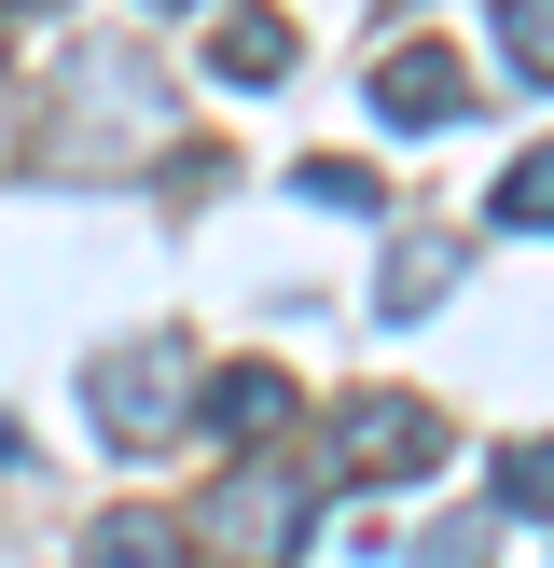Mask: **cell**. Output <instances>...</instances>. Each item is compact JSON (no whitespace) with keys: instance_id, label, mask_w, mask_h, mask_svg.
<instances>
[{"instance_id":"cell-3","label":"cell","mask_w":554,"mask_h":568,"mask_svg":"<svg viewBox=\"0 0 554 568\" xmlns=\"http://www.w3.org/2000/svg\"><path fill=\"white\" fill-rule=\"evenodd\" d=\"M375 111L430 139V125H458V111H471V70H458L443 42H388V55H375Z\"/></svg>"},{"instance_id":"cell-11","label":"cell","mask_w":554,"mask_h":568,"mask_svg":"<svg viewBox=\"0 0 554 568\" xmlns=\"http://www.w3.org/2000/svg\"><path fill=\"white\" fill-rule=\"evenodd\" d=\"M291 181H305V194H319V209H360V222H375V209H388V181H375V166H347V153H305V166H291Z\"/></svg>"},{"instance_id":"cell-6","label":"cell","mask_w":554,"mask_h":568,"mask_svg":"<svg viewBox=\"0 0 554 568\" xmlns=\"http://www.w3.org/2000/svg\"><path fill=\"white\" fill-rule=\"evenodd\" d=\"M208 70L222 83H291V14H249V0H236V14L208 28Z\"/></svg>"},{"instance_id":"cell-4","label":"cell","mask_w":554,"mask_h":568,"mask_svg":"<svg viewBox=\"0 0 554 568\" xmlns=\"http://www.w3.org/2000/svg\"><path fill=\"white\" fill-rule=\"evenodd\" d=\"M332 444H347V471H430L443 458V416L416 403V388H388V403H347Z\"/></svg>"},{"instance_id":"cell-12","label":"cell","mask_w":554,"mask_h":568,"mask_svg":"<svg viewBox=\"0 0 554 568\" xmlns=\"http://www.w3.org/2000/svg\"><path fill=\"white\" fill-rule=\"evenodd\" d=\"M485 499L499 514H554V444H513V458L485 471Z\"/></svg>"},{"instance_id":"cell-5","label":"cell","mask_w":554,"mask_h":568,"mask_svg":"<svg viewBox=\"0 0 554 568\" xmlns=\"http://www.w3.org/2000/svg\"><path fill=\"white\" fill-rule=\"evenodd\" d=\"M291 403H305V388L277 375V361H222V375H208V403H194V416H208L222 444H277V430H291Z\"/></svg>"},{"instance_id":"cell-13","label":"cell","mask_w":554,"mask_h":568,"mask_svg":"<svg viewBox=\"0 0 554 568\" xmlns=\"http://www.w3.org/2000/svg\"><path fill=\"white\" fill-rule=\"evenodd\" d=\"M416 568H485V527H430V541H416Z\"/></svg>"},{"instance_id":"cell-9","label":"cell","mask_w":554,"mask_h":568,"mask_svg":"<svg viewBox=\"0 0 554 568\" xmlns=\"http://www.w3.org/2000/svg\"><path fill=\"white\" fill-rule=\"evenodd\" d=\"M485 209L513 222V236H554V139H541V153H513V166H499V194H485Z\"/></svg>"},{"instance_id":"cell-15","label":"cell","mask_w":554,"mask_h":568,"mask_svg":"<svg viewBox=\"0 0 554 568\" xmlns=\"http://www.w3.org/2000/svg\"><path fill=\"white\" fill-rule=\"evenodd\" d=\"M153 14H208V0H153Z\"/></svg>"},{"instance_id":"cell-7","label":"cell","mask_w":554,"mask_h":568,"mask_svg":"<svg viewBox=\"0 0 554 568\" xmlns=\"http://www.w3.org/2000/svg\"><path fill=\"white\" fill-rule=\"evenodd\" d=\"M83 568H181V527L166 514H98L83 527Z\"/></svg>"},{"instance_id":"cell-1","label":"cell","mask_w":554,"mask_h":568,"mask_svg":"<svg viewBox=\"0 0 554 568\" xmlns=\"http://www.w3.org/2000/svg\"><path fill=\"white\" fill-rule=\"evenodd\" d=\"M83 403H98V444L153 458V444L194 416V361H181V333H125V347H98V361H83Z\"/></svg>"},{"instance_id":"cell-2","label":"cell","mask_w":554,"mask_h":568,"mask_svg":"<svg viewBox=\"0 0 554 568\" xmlns=\"http://www.w3.org/2000/svg\"><path fill=\"white\" fill-rule=\"evenodd\" d=\"M305 527H319V486H305L291 458H236L208 486V541L236 555V568H277V555H305Z\"/></svg>"},{"instance_id":"cell-10","label":"cell","mask_w":554,"mask_h":568,"mask_svg":"<svg viewBox=\"0 0 554 568\" xmlns=\"http://www.w3.org/2000/svg\"><path fill=\"white\" fill-rule=\"evenodd\" d=\"M499 70H513V83H554V0H499Z\"/></svg>"},{"instance_id":"cell-8","label":"cell","mask_w":554,"mask_h":568,"mask_svg":"<svg viewBox=\"0 0 554 568\" xmlns=\"http://www.w3.org/2000/svg\"><path fill=\"white\" fill-rule=\"evenodd\" d=\"M458 292V236H402V264H388V320H416V305Z\"/></svg>"},{"instance_id":"cell-14","label":"cell","mask_w":554,"mask_h":568,"mask_svg":"<svg viewBox=\"0 0 554 568\" xmlns=\"http://www.w3.org/2000/svg\"><path fill=\"white\" fill-rule=\"evenodd\" d=\"M14 14H70V0H0V28H14Z\"/></svg>"}]
</instances>
